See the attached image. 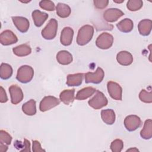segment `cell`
Returning a JSON list of instances; mask_svg holds the SVG:
<instances>
[{
    "instance_id": "obj_1",
    "label": "cell",
    "mask_w": 152,
    "mask_h": 152,
    "mask_svg": "<svg viewBox=\"0 0 152 152\" xmlns=\"http://www.w3.org/2000/svg\"><path fill=\"white\" fill-rule=\"evenodd\" d=\"M94 34V28L90 25H84L78 32L77 43L78 45L84 46L87 44L92 39Z\"/></svg>"
},
{
    "instance_id": "obj_2",
    "label": "cell",
    "mask_w": 152,
    "mask_h": 152,
    "mask_svg": "<svg viewBox=\"0 0 152 152\" xmlns=\"http://www.w3.org/2000/svg\"><path fill=\"white\" fill-rule=\"evenodd\" d=\"M34 75V70L29 65H22L18 71L16 76L17 80L22 83H27L30 82Z\"/></svg>"
},
{
    "instance_id": "obj_3",
    "label": "cell",
    "mask_w": 152,
    "mask_h": 152,
    "mask_svg": "<svg viewBox=\"0 0 152 152\" xmlns=\"http://www.w3.org/2000/svg\"><path fill=\"white\" fill-rule=\"evenodd\" d=\"M58 21L55 18L50 19L46 27L42 30V37L46 40H52L56 35Z\"/></svg>"
},
{
    "instance_id": "obj_4",
    "label": "cell",
    "mask_w": 152,
    "mask_h": 152,
    "mask_svg": "<svg viewBox=\"0 0 152 152\" xmlns=\"http://www.w3.org/2000/svg\"><path fill=\"white\" fill-rule=\"evenodd\" d=\"M108 101L104 94L99 91H96V94L93 98L90 99L88 103L90 106L94 109H99L107 104Z\"/></svg>"
},
{
    "instance_id": "obj_5",
    "label": "cell",
    "mask_w": 152,
    "mask_h": 152,
    "mask_svg": "<svg viewBox=\"0 0 152 152\" xmlns=\"http://www.w3.org/2000/svg\"><path fill=\"white\" fill-rule=\"evenodd\" d=\"M113 43V37L108 33H102L100 34L96 41V46L102 49L110 48Z\"/></svg>"
},
{
    "instance_id": "obj_6",
    "label": "cell",
    "mask_w": 152,
    "mask_h": 152,
    "mask_svg": "<svg viewBox=\"0 0 152 152\" xmlns=\"http://www.w3.org/2000/svg\"><path fill=\"white\" fill-rule=\"evenodd\" d=\"M60 103L59 100L52 96H45L40 103L39 109L41 112H45L58 106Z\"/></svg>"
},
{
    "instance_id": "obj_7",
    "label": "cell",
    "mask_w": 152,
    "mask_h": 152,
    "mask_svg": "<svg viewBox=\"0 0 152 152\" xmlns=\"http://www.w3.org/2000/svg\"><path fill=\"white\" fill-rule=\"evenodd\" d=\"M104 73L102 68L98 67L94 72H88L85 74V82L86 83L99 84L104 78Z\"/></svg>"
},
{
    "instance_id": "obj_8",
    "label": "cell",
    "mask_w": 152,
    "mask_h": 152,
    "mask_svg": "<svg viewBox=\"0 0 152 152\" xmlns=\"http://www.w3.org/2000/svg\"><path fill=\"white\" fill-rule=\"evenodd\" d=\"M107 87L108 93L112 99L116 100H122V88L119 84L110 81L107 83Z\"/></svg>"
},
{
    "instance_id": "obj_9",
    "label": "cell",
    "mask_w": 152,
    "mask_h": 152,
    "mask_svg": "<svg viewBox=\"0 0 152 152\" xmlns=\"http://www.w3.org/2000/svg\"><path fill=\"white\" fill-rule=\"evenodd\" d=\"M141 120L137 115H131L126 116L124 120V125L129 131H134L140 126Z\"/></svg>"
},
{
    "instance_id": "obj_10",
    "label": "cell",
    "mask_w": 152,
    "mask_h": 152,
    "mask_svg": "<svg viewBox=\"0 0 152 152\" xmlns=\"http://www.w3.org/2000/svg\"><path fill=\"white\" fill-rule=\"evenodd\" d=\"M9 92L11 96V101L12 104H17L23 100V91L17 85H11L9 87Z\"/></svg>"
},
{
    "instance_id": "obj_11",
    "label": "cell",
    "mask_w": 152,
    "mask_h": 152,
    "mask_svg": "<svg viewBox=\"0 0 152 152\" xmlns=\"http://www.w3.org/2000/svg\"><path fill=\"white\" fill-rule=\"evenodd\" d=\"M124 15V13L119 9L109 8L103 13V18L107 22L113 23Z\"/></svg>"
},
{
    "instance_id": "obj_12",
    "label": "cell",
    "mask_w": 152,
    "mask_h": 152,
    "mask_svg": "<svg viewBox=\"0 0 152 152\" xmlns=\"http://www.w3.org/2000/svg\"><path fill=\"white\" fill-rule=\"evenodd\" d=\"M18 41V38L15 34L11 30H7L2 31L0 35V42L2 45L8 46L15 43Z\"/></svg>"
},
{
    "instance_id": "obj_13",
    "label": "cell",
    "mask_w": 152,
    "mask_h": 152,
    "mask_svg": "<svg viewBox=\"0 0 152 152\" xmlns=\"http://www.w3.org/2000/svg\"><path fill=\"white\" fill-rule=\"evenodd\" d=\"M12 20L16 28L21 33H26L29 28L30 23L28 20L23 17H12Z\"/></svg>"
},
{
    "instance_id": "obj_14",
    "label": "cell",
    "mask_w": 152,
    "mask_h": 152,
    "mask_svg": "<svg viewBox=\"0 0 152 152\" xmlns=\"http://www.w3.org/2000/svg\"><path fill=\"white\" fill-rule=\"evenodd\" d=\"M74 31L69 27H65L62 30L60 37V41L64 46H69L72 42Z\"/></svg>"
},
{
    "instance_id": "obj_15",
    "label": "cell",
    "mask_w": 152,
    "mask_h": 152,
    "mask_svg": "<svg viewBox=\"0 0 152 152\" xmlns=\"http://www.w3.org/2000/svg\"><path fill=\"white\" fill-rule=\"evenodd\" d=\"M118 62L121 65L128 66L133 62V57L131 53L128 51L123 50L119 52L116 56Z\"/></svg>"
},
{
    "instance_id": "obj_16",
    "label": "cell",
    "mask_w": 152,
    "mask_h": 152,
    "mask_svg": "<svg viewBox=\"0 0 152 152\" xmlns=\"http://www.w3.org/2000/svg\"><path fill=\"white\" fill-rule=\"evenodd\" d=\"M48 14L42 12L38 10H36L32 12V18L36 27L42 26L45 21L48 19Z\"/></svg>"
},
{
    "instance_id": "obj_17",
    "label": "cell",
    "mask_w": 152,
    "mask_h": 152,
    "mask_svg": "<svg viewBox=\"0 0 152 152\" xmlns=\"http://www.w3.org/2000/svg\"><path fill=\"white\" fill-rule=\"evenodd\" d=\"M152 27V22L151 20L144 19L141 20L138 26V31L141 35L147 36L150 34Z\"/></svg>"
},
{
    "instance_id": "obj_18",
    "label": "cell",
    "mask_w": 152,
    "mask_h": 152,
    "mask_svg": "<svg viewBox=\"0 0 152 152\" xmlns=\"http://www.w3.org/2000/svg\"><path fill=\"white\" fill-rule=\"evenodd\" d=\"M84 77L83 73H77L74 74H69L66 78V84L70 87L79 86L83 81Z\"/></svg>"
},
{
    "instance_id": "obj_19",
    "label": "cell",
    "mask_w": 152,
    "mask_h": 152,
    "mask_svg": "<svg viewBox=\"0 0 152 152\" xmlns=\"http://www.w3.org/2000/svg\"><path fill=\"white\" fill-rule=\"evenodd\" d=\"M71 53L66 50H61L56 55V60L61 65H68L72 61Z\"/></svg>"
},
{
    "instance_id": "obj_20",
    "label": "cell",
    "mask_w": 152,
    "mask_h": 152,
    "mask_svg": "<svg viewBox=\"0 0 152 152\" xmlns=\"http://www.w3.org/2000/svg\"><path fill=\"white\" fill-rule=\"evenodd\" d=\"M75 90H65L62 91L59 95L60 100L66 105H69L74 100Z\"/></svg>"
},
{
    "instance_id": "obj_21",
    "label": "cell",
    "mask_w": 152,
    "mask_h": 152,
    "mask_svg": "<svg viewBox=\"0 0 152 152\" xmlns=\"http://www.w3.org/2000/svg\"><path fill=\"white\" fill-rule=\"evenodd\" d=\"M96 88L92 87H87L83 88L77 92L75 98L78 100H85L91 96L96 92Z\"/></svg>"
},
{
    "instance_id": "obj_22",
    "label": "cell",
    "mask_w": 152,
    "mask_h": 152,
    "mask_svg": "<svg viewBox=\"0 0 152 152\" xmlns=\"http://www.w3.org/2000/svg\"><path fill=\"white\" fill-rule=\"evenodd\" d=\"M103 121L107 125H112L115 121V113L112 109H104L101 111Z\"/></svg>"
},
{
    "instance_id": "obj_23",
    "label": "cell",
    "mask_w": 152,
    "mask_h": 152,
    "mask_svg": "<svg viewBox=\"0 0 152 152\" xmlns=\"http://www.w3.org/2000/svg\"><path fill=\"white\" fill-rule=\"evenodd\" d=\"M116 27L119 30L123 33H129L132 31L134 24L133 21L129 18H125L121 20L116 24Z\"/></svg>"
},
{
    "instance_id": "obj_24",
    "label": "cell",
    "mask_w": 152,
    "mask_h": 152,
    "mask_svg": "<svg viewBox=\"0 0 152 152\" xmlns=\"http://www.w3.org/2000/svg\"><path fill=\"white\" fill-rule=\"evenodd\" d=\"M12 51L15 55L19 57H22L30 55L31 52V49L28 45L22 44L14 48Z\"/></svg>"
},
{
    "instance_id": "obj_25",
    "label": "cell",
    "mask_w": 152,
    "mask_h": 152,
    "mask_svg": "<svg viewBox=\"0 0 152 152\" xmlns=\"http://www.w3.org/2000/svg\"><path fill=\"white\" fill-rule=\"evenodd\" d=\"M23 112L27 115L32 116L36 113V102L33 99H31L26 103H24L22 106Z\"/></svg>"
},
{
    "instance_id": "obj_26",
    "label": "cell",
    "mask_w": 152,
    "mask_h": 152,
    "mask_svg": "<svg viewBox=\"0 0 152 152\" xmlns=\"http://www.w3.org/2000/svg\"><path fill=\"white\" fill-rule=\"evenodd\" d=\"M141 137L145 140H149L152 137V121L147 119L145 121L144 127L140 132Z\"/></svg>"
},
{
    "instance_id": "obj_27",
    "label": "cell",
    "mask_w": 152,
    "mask_h": 152,
    "mask_svg": "<svg viewBox=\"0 0 152 152\" xmlns=\"http://www.w3.org/2000/svg\"><path fill=\"white\" fill-rule=\"evenodd\" d=\"M56 11L57 15L61 18H66L70 14L71 10L70 7L63 3H58L56 7Z\"/></svg>"
},
{
    "instance_id": "obj_28",
    "label": "cell",
    "mask_w": 152,
    "mask_h": 152,
    "mask_svg": "<svg viewBox=\"0 0 152 152\" xmlns=\"http://www.w3.org/2000/svg\"><path fill=\"white\" fill-rule=\"evenodd\" d=\"M12 74V68L8 64L2 63L0 66V77L3 80L10 78Z\"/></svg>"
},
{
    "instance_id": "obj_29",
    "label": "cell",
    "mask_w": 152,
    "mask_h": 152,
    "mask_svg": "<svg viewBox=\"0 0 152 152\" xmlns=\"http://www.w3.org/2000/svg\"><path fill=\"white\" fill-rule=\"evenodd\" d=\"M143 5V2L141 0H129L126 4L127 8L131 11H135L139 10Z\"/></svg>"
},
{
    "instance_id": "obj_30",
    "label": "cell",
    "mask_w": 152,
    "mask_h": 152,
    "mask_svg": "<svg viewBox=\"0 0 152 152\" xmlns=\"http://www.w3.org/2000/svg\"><path fill=\"white\" fill-rule=\"evenodd\" d=\"M124 147V142L120 139H116L111 142L110 149L112 152H121Z\"/></svg>"
},
{
    "instance_id": "obj_31",
    "label": "cell",
    "mask_w": 152,
    "mask_h": 152,
    "mask_svg": "<svg viewBox=\"0 0 152 152\" xmlns=\"http://www.w3.org/2000/svg\"><path fill=\"white\" fill-rule=\"evenodd\" d=\"M139 98L141 102L146 103H151L152 102L151 91H147L145 90H142L139 94Z\"/></svg>"
},
{
    "instance_id": "obj_32",
    "label": "cell",
    "mask_w": 152,
    "mask_h": 152,
    "mask_svg": "<svg viewBox=\"0 0 152 152\" xmlns=\"http://www.w3.org/2000/svg\"><path fill=\"white\" fill-rule=\"evenodd\" d=\"M12 141L11 136L5 131H0V144L10 145Z\"/></svg>"
},
{
    "instance_id": "obj_33",
    "label": "cell",
    "mask_w": 152,
    "mask_h": 152,
    "mask_svg": "<svg viewBox=\"0 0 152 152\" xmlns=\"http://www.w3.org/2000/svg\"><path fill=\"white\" fill-rule=\"evenodd\" d=\"M39 6L41 8L49 11H52L55 10V6L54 3L49 0H45V1H41L39 2Z\"/></svg>"
},
{
    "instance_id": "obj_34",
    "label": "cell",
    "mask_w": 152,
    "mask_h": 152,
    "mask_svg": "<svg viewBox=\"0 0 152 152\" xmlns=\"http://www.w3.org/2000/svg\"><path fill=\"white\" fill-rule=\"evenodd\" d=\"M94 5L96 8L98 9H104L106 8L109 3V1L107 0H97L93 1Z\"/></svg>"
},
{
    "instance_id": "obj_35",
    "label": "cell",
    "mask_w": 152,
    "mask_h": 152,
    "mask_svg": "<svg viewBox=\"0 0 152 152\" xmlns=\"http://www.w3.org/2000/svg\"><path fill=\"white\" fill-rule=\"evenodd\" d=\"M33 151L34 152H39V151H45V150L42 148L41 145L39 141L36 140H33V147H32Z\"/></svg>"
},
{
    "instance_id": "obj_36",
    "label": "cell",
    "mask_w": 152,
    "mask_h": 152,
    "mask_svg": "<svg viewBox=\"0 0 152 152\" xmlns=\"http://www.w3.org/2000/svg\"><path fill=\"white\" fill-rule=\"evenodd\" d=\"M19 147L23 148V149L20 150L21 151H30V142L28 140L24 138V142H23V145H21Z\"/></svg>"
},
{
    "instance_id": "obj_37",
    "label": "cell",
    "mask_w": 152,
    "mask_h": 152,
    "mask_svg": "<svg viewBox=\"0 0 152 152\" xmlns=\"http://www.w3.org/2000/svg\"><path fill=\"white\" fill-rule=\"evenodd\" d=\"M8 101V97L5 91L4 88L1 86L0 87V102L1 103H5Z\"/></svg>"
},
{
    "instance_id": "obj_38",
    "label": "cell",
    "mask_w": 152,
    "mask_h": 152,
    "mask_svg": "<svg viewBox=\"0 0 152 152\" xmlns=\"http://www.w3.org/2000/svg\"><path fill=\"white\" fill-rule=\"evenodd\" d=\"M8 150V146L6 144H0V151L5 152Z\"/></svg>"
},
{
    "instance_id": "obj_39",
    "label": "cell",
    "mask_w": 152,
    "mask_h": 152,
    "mask_svg": "<svg viewBox=\"0 0 152 152\" xmlns=\"http://www.w3.org/2000/svg\"><path fill=\"white\" fill-rule=\"evenodd\" d=\"M138 151V150L137 149V148H130V149L126 150V151Z\"/></svg>"
},
{
    "instance_id": "obj_40",
    "label": "cell",
    "mask_w": 152,
    "mask_h": 152,
    "mask_svg": "<svg viewBox=\"0 0 152 152\" xmlns=\"http://www.w3.org/2000/svg\"><path fill=\"white\" fill-rule=\"evenodd\" d=\"M124 1V0H122V1H113L114 2H116V3H122Z\"/></svg>"
}]
</instances>
